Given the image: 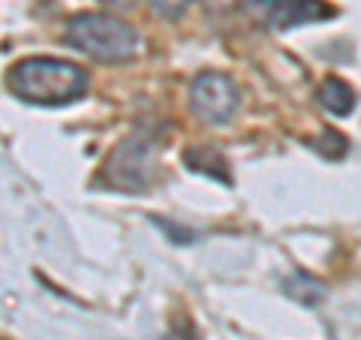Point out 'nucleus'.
Segmentation results:
<instances>
[{
    "instance_id": "nucleus-8",
    "label": "nucleus",
    "mask_w": 361,
    "mask_h": 340,
    "mask_svg": "<svg viewBox=\"0 0 361 340\" xmlns=\"http://www.w3.org/2000/svg\"><path fill=\"white\" fill-rule=\"evenodd\" d=\"M190 0H148V9L160 18H180L187 13Z\"/></svg>"
},
{
    "instance_id": "nucleus-3",
    "label": "nucleus",
    "mask_w": 361,
    "mask_h": 340,
    "mask_svg": "<svg viewBox=\"0 0 361 340\" xmlns=\"http://www.w3.org/2000/svg\"><path fill=\"white\" fill-rule=\"evenodd\" d=\"M157 135L154 130L142 127L133 135H127L111 157L106 160V181L109 187L123 193H139L151 184L154 175V154H157Z\"/></svg>"
},
{
    "instance_id": "nucleus-4",
    "label": "nucleus",
    "mask_w": 361,
    "mask_h": 340,
    "mask_svg": "<svg viewBox=\"0 0 361 340\" xmlns=\"http://www.w3.org/2000/svg\"><path fill=\"white\" fill-rule=\"evenodd\" d=\"M241 97L238 87L229 75L220 73H199L190 85V109L199 121L211 123V127H223L238 115Z\"/></svg>"
},
{
    "instance_id": "nucleus-2",
    "label": "nucleus",
    "mask_w": 361,
    "mask_h": 340,
    "mask_svg": "<svg viewBox=\"0 0 361 340\" xmlns=\"http://www.w3.org/2000/svg\"><path fill=\"white\" fill-rule=\"evenodd\" d=\"M66 42L103 63H123L139 49V30L106 13H78L66 21Z\"/></svg>"
},
{
    "instance_id": "nucleus-6",
    "label": "nucleus",
    "mask_w": 361,
    "mask_h": 340,
    "mask_svg": "<svg viewBox=\"0 0 361 340\" xmlns=\"http://www.w3.org/2000/svg\"><path fill=\"white\" fill-rule=\"evenodd\" d=\"M319 106L325 111H331V115L343 118L355 109V94L346 82H341V78H325L322 87H319Z\"/></svg>"
},
{
    "instance_id": "nucleus-9",
    "label": "nucleus",
    "mask_w": 361,
    "mask_h": 340,
    "mask_svg": "<svg viewBox=\"0 0 361 340\" xmlns=\"http://www.w3.org/2000/svg\"><path fill=\"white\" fill-rule=\"evenodd\" d=\"M103 4H109V6H118V9H121V6H130L133 0H103Z\"/></svg>"
},
{
    "instance_id": "nucleus-1",
    "label": "nucleus",
    "mask_w": 361,
    "mask_h": 340,
    "mask_svg": "<svg viewBox=\"0 0 361 340\" xmlns=\"http://www.w3.org/2000/svg\"><path fill=\"white\" fill-rule=\"evenodd\" d=\"M6 87L33 106H66L85 97L87 75L78 63L61 58H25L6 75Z\"/></svg>"
},
{
    "instance_id": "nucleus-7",
    "label": "nucleus",
    "mask_w": 361,
    "mask_h": 340,
    "mask_svg": "<svg viewBox=\"0 0 361 340\" xmlns=\"http://www.w3.org/2000/svg\"><path fill=\"white\" fill-rule=\"evenodd\" d=\"M187 166L193 169V172H202V175H211L223 181V184H229V172H226V163L217 148H211V145H199V148H190L187 151Z\"/></svg>"
},
{
    "instance_id": "nucleus-5",
    "label": "nucleus",
    "mask_w": 361,
    "mask_h": 340,
    "mask_svg": "<svg viewBox=\"0 0 361 340\" xmlns=\"http://www.w3.org/2000/svg\"><path fill=\"white\" fill-rule=\"evenodd\" d=\"M247 13L265 28L289 30L298 25H313V21L334 18V6L325 0H250Z\"/></svg>"
}]
</instances>
